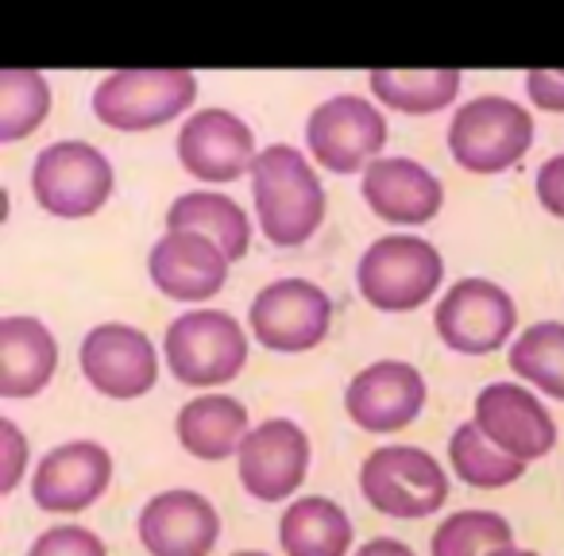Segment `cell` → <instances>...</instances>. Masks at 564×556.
<instances>
[{
  "label": "cell",
  "mask_w": 564,
  "mask_h": 556,
  "mask_svg": "<svg viewBox=\"0 0 564 556\" xmlns=\"http://www.w3.org/2000/svg\"><path fill=\"white\" fill-rule=\"evenodd\" d=\"M448 460H453L456 476L468 487H479V491L518 483L525 476V468H530L525 460H518V456L502 453L499 445H491L476 422H464L453 429V437H448Z\"/></svg>",
  "instance_id": "obj_25"
},
{
  "label": "cell",
  "mask_w": 564,
  "mask_h": 556,
  "mask_svg": "<svg viewBox=\"0 0 564 556\" xmlns=\"http://www.w3.org/2000/svg\"><path fill=\"white\" fill-rule=\"evenodd\" d=\"M197 101L189 70H112L94 89V117L112 132H151L186 117Z\"/></svg>",
  "instance_id": "obj_5"
},
{
  "label": "cell",
  "mask_w": 564,
  "mask_h": 556,
  "mask_svg": "<svg viewBox=\"0 0 564 556\" xmlns=\"http://www.w3.org/2000/svg\"><path fill=\"white\" fill-rule=\"evenodd\" d=\"M460 70H371L368 89L379 105L406 117H430L460 97Z\"/></svg>",
  "instance_id": "obj_24"
},
{
  "label": "cell",
  "mask_w": 564,
  "mask_h": 556,
  "mask_svg": "<svg viewBox=\"0 0 564 556\" xmlns=\"http://www.w3.org/2000/svg\"><path fill=\"white\" fill-rule=\"evenodd\" d=\"M163 356L182 386H220L248 363V332L225 309H189L166 325Z\"/></svg>",
  "instance_id": "obj_4"
},
{
  "label": "cell",
  "mask_w": 564,
  "mask_h": 556,
  "mask_svg": "<svg viewBox=\"0 0 564 556\" xmlns=\"http://www.w3.org/2000/svg\"><path fill=\"white\" fill-rule=\"evenodd\" d=\"M28 468V440L12 417H0V494H12Z\"/></svg>",
  "instance_id": "obj_30"
},
{
  "label": "cell",
  "mask_w": 564,
  "mask_h": 556,
  "mask_svg": "<svg viewBox=\"0 0 564 556\" xmlns=\"http://www.w3.org/2000/svg\"><path fill=\"white\" fill-rule=\"evenodd\" d=\"M533 148V117L502 94H479L448 120V151L468 174H502Z\"/></svg>",
  "instance_id": "obj_3"
},
{
  "label": "cell",
  "mask_w": 564,
  "mask_h": 556,
  "mask_svg": "<svg viewBox=\"0 0 564 556\" xmlns=\"http://www.w3.org/2000/svg\"><path fill=\"white\" fill-rule=\"evenodd\" d=\"M28 556H109V548L86 525H51L32 541Z\"/></svg>",
  "instance_id": "obj_29"
},
{
  "label": "cell",
  "mask_w": 564,
  "mask_h": 556,
  "mask_svg": "<svg viewBox=\"0 0 564 556\" xmlns=\"http://www.w3.org/2000/svg\"><path fill=\"white\" fill-rule=\"evenodd\" d=\"M55 371L58 340L40 317H0V399H32Z\"/></svg>",
  "instance_id": "obj_20"
},
{
  "label": "cell",
  "mask_w": 564,
  "mask_h": 556,
  "mask_svg": "<svg viewBox=\"0 0 564 556\" xmlns=\"http://www.w3.org/2000/svg\"><path fill=\"white\" fill-rule=\"evenodd\" d=\"M364 205L387 225H430L445 205L441 178L406 155H379L360 174Z\"/></svg>",
  "instance_id": "obj_18"
},
{
  "label": "cell",
  "mask_w": 564,
  "mask_h": 556,
  "mask_svg": "<svg viewBox=\"0 0 564 556\" xmlns=\"http://www.w3.org/2000/svg\"><path fill=\"white\" fill-rule=\"evenodd\" d=\"M471 422L484 429V437L491 445H499L502 453L518 456V460H541L553 453L556 445V422L545 410V402H538V394L525 391L522 383H491L479 391L476 399V417Z\"/></svg>",
  "instance_id": "obj_16"
},
{
  "label": "cell",
  "mask_w": 564,
  "mask_h": 556,
  "mask_svg": "<svg viewBox=\"0 0 564 556\" xmlns=\"http://www.w3.org/2000/svg\"><path fill=\"white\" fill-rule=\"evenodd\" d=\"M491 556H538V553H530V548H514V545H507V548H495Z\"/></svg>",
  "instance_id": "obj_34"
},
{
  "label": "cell",
  "mask_w": 564,
  "mask_h": 556,
  "mask_svg": "<svg viewBox=\"0 0 564 556\" xmlns=\"http://www.w3.org/2000/svg\"><path fill=\"white\" fill-rule=\"evenodd\" d=\"M232 259L217 240L189 228H166L148 251V274L159 294L174 302H209L225 291Z\"/></svg>",
  "instance_id": "obj_14"
},
{
  "label": "cell",
  "mask_w": 564,
  "mask_h": 556,
  "mask_svg": "<svg viewBox=\"0 0 564 556\" xmlns=\"http://www.w3.org/2000/svg\"><path fill=\"white\" fill-rule=\"evenodd\" d=\"M51 112V81L40 70L0 74V143H17L40 132Z\"/></svg>",
  "instance_id": "obj_27"
},
{
  "label": "cell",
  "mask_w": 564,
  "mask_h": 556,
  "mask_svg": "<svg viewBox=\"0 0 564 556\" xmlns=\"http://www.w3.org/2000/svg\"><path fill=\"white\" fill-rule=\"evenodd\" d=\"M445 259L422 236H379L356 263L360 298L379 314H414L437 294Z\"/></svg>",
  "instance_id": "obj_2"
},
{
  "label": "cell",
  "mask_w": 564,
  "mask_h": 556,
  "mask_svg": "<svg viewBox=\"0 0 564 556\" xmlns=\"http://www.w3.org/2000/svg\"><path fill=\"white\" fill-rule=\"evenodd\" d=\"M248 321L251 337L271 352H310L329 337L333 298L310 279H279L256 294Z\"/></svg>",
  "instance_id": "obj_9"
},
{
  "label": "cell",
  "mask_w": 564,
  "mask_h": 556,
  "mask_svg": "<svg viewBox=\"0 0 564 556\" xmlns=\"http://www.w3.org/2000/svg\"><path fill=\"white\" fill-rule=\"evenodd\" d=\"M174 433H178V445L197 460H228V456H240L251 425L243 402L228 394H202L178 410Z\"/></svg>",
  "instance_id": "obj_21"
},
{
  "label": "cell",
  "mask_w": 564,
  "mask_h": 556,
  "mask_svg": "<svg viewBox=\"0 0 564 556\" xmlns=\"http://www.w3.org/2000/svg\"><path fill=\"white\" fill-rule=\"evenodd\" d=\"M166 228H189L220 243L228 259H243L251 251V220L240 201H232L220 189H189L174 197L166 209Z\"/></svg>",
  "instance_id": "obj_23"
},
{
  "label": "cell",
  "mask_w": 564,
  "mask_h": 556,
  "mask_svg": "<svg viewBox=\"0 0 564 556\" xmlns=\"http://www.w3.org/2000/svg\"><path fill=\"white\" fill-rule=\"evenodd\" d=\"M279 545L286 556H348L352 548V522L333 499H294L282 510Z\"/></svg>",
  "instance_id": "obj_22"
},
{
  "label": "cell",
  "mask_w": 564,
  "mask_h": 556,
  "mask_svg": "<svg viewBox=\"0 0 564 556\" xmlns=\"http://www.w3.org/2000/svg\"><path fill=\"white\" fill-rule=\"evenodd\" d=\"M507 545H514V530L495 510H456L430 537L433 556H491Z\"/></svg>",
  "instance_id": "obj_28"
},
{
  "label": "cell",
  "mask_w": 564,
  "mask_h": 556,
  "mask_svg": "<svg viewBox=\"0 0 564 556\" xmlns=\"http://www.w3.org/2000/svg\"><path fill=\"white\" fill-rule=\"evenodd\" d=\"M525 97L541 112H564V70H530L525 74Z\"/></svg>",
  "instance_id": "obj_32"
},
{
  "label": "cell",
  "mask_w": 564,
  "mask_h": 556,
  "mask_svg": "<svg viewBox=\"0 0 564 556\" xmlns=\"http://www.w3.org/2000/svg\"><path fill=\"white\" fill-rule=\"evenodd\" d=\"M117 174L101 148L86 140H58L35 155L32 194L43 212L58 220H82L105 209Z\"/></svg>",
  "instance_id": "obj_6"
},
{
  "label": "cell",
  "mask_w": 564,
  "mask_h": 556,
  "mask_svg": "<svg viewBox=\"0 0 564 556\" xmlns=\"http://www.w3.org/2000/svg\"><path fill=\"white\" fill-rule=\"evenodd\" d=\"M82 375L105 399H143L159 383V352L155 340L143 329L124 321L94 325L82 340Z\"/></svg>",
  "instance_id": "obj_11"
},
{
  "label": "cell",
  "mask_w": 564,
  "mask_h": 556,
  "mask_svg": "<svg viewBox=\"0 0 564 556\" xmlns=\"http://www.w3.org/2000/svg\"><path fill=\"white\" fill-rule=\"evenodd\" d=\"M437 337L445 340V348L460 356H487L499 352L518 325V306L499 283L491 279H460L456 286H448V294L437 302Z\"/></svg>",
  "instance_id": "obj_10"
},
{
  "label": "cell",
  "mask_w": 564,
  "mask_h": 556,
  "mask_svg": "<svg viewBox=\"0 0 564 556\" xmlns=\"http://www.w3.org/2000/svg\"><path fill=\"white\" fill-rule=\"evenodd\" d=\"M232 556H267V553H232Z\"/></svg>",
  "instance_id": "obj_35"
},
{
  "label": "cell",
  "mask_w": 564,
  "mask_h": 556,
  "mask_svg": "<svg viewBox=\"0 0 564 556\" xmlns=\"http://www.w3.org/2000/svg\"><path fill=\"white\" fill-rule=\"evenodd\" d=\"M236 464H240V483L251 499L282 502L299 491L310 471V437L291 417H271L243 437Z\"/></svg>",
  "instance_id": "obj_13"
},
{
  "label": "cell",
  "mask_w": 564,
  "mask_h": 556,
  "mask_svg": "<svg viewBox=\"0 0 564 556\" xmlns=\"http://www.w3.org/2000/svg\"><path fill=\"white\" fill-rule=\"evenodd\" d=\"M425 379L414 363L376 360L356 371L345 391V410L368 433H399L422 414Z\"/></svg>",
  "instance_id": "obj_17"
},
{
  "label": "cell",
  "mask_w": 564,
  "mask_h": 556,
  "mask_svg": "<svg viewBox=\"0 0 564 556\" xmlns=\"http://www.w3.org/2000/svg\"><path fill=\"white\" fill-rule=\"evenodd\" d=\"M533 186H538L541 209L564 220V155L545 159V163L538 166V178H533Z\"/></svg>",
  "instance_id": "obj_31"
},
{
  "label": "cell",
  "mask_w": 564,
  "mask_h": 556,
  "mask_svg": "<svg viewBox=\"0 0 564 556\" xmlns=\"http://www.w3.org/2000/svg\"><path fill=\"white\" fill-rule=\"evenodd\" d=\"M174 151H178L182 171L205 186H225V182L243 178L259 159L256 132L232 109L189 112L186 124L178 128Z\"/></svg>",
  "instance_id": "obj_12"
},
{
  "label": "cell",
  "mask_w": 564,
  "mask_h": 556,
  "mask_svg": "<svg viewBox=\"0 0 564 556\" xmlns=\"http://www.w3.org/2000/svg\"><path fill=\"white\" fill-rule=\"evenodd\" d=\"M140 541L151 556H209L220 541V514L197 491H163L140 510Z\"/></svg>",
  "instance_id": "obj_19"
},
{
  "label": "cell",
  "mask_w": 564,
  "mask_h": 556,
  "mask_svg": "<svg viewBox=\"0 0 564 556\" xmlns=\"http://www.w3.org/2000/svg\"><path fill=\"white\" fill-rule=\"evenodd\" d=\"M360 491L387 517H430L445 506L448 476L425 448L383 445L364 460Z\"/></svg>",
  "instance_id": "obj_7"
},
{
  "label": "cell",
  "mask_w": 564,
  "mask_h": 556,
  "mask_svg": "<svg viewBox=\"0 0 564 556\" xmlns=\"http://www.w3.org/2000/svg\"><path fill=\"white\" fill-rule=\"evenodd\" d=\"M387 143V117L360 94H337L306 120V148L333 174H364Z\"/></svg>",
  "instance_id": "obj_8"
},
{
  "label": "cell",
  "mask_w": 564,
  "mask_h": 556,
  "mask_svg": "<svg viewBox=\"0 0 564 556\" xmlns=\"http://www.w3.org/2000/svg\"><path fill=\"white\" fill-rule=\"evenodd\" d=\"M356 556H414V548L402 545V541H394V537H376V541H368Z\"/></svg>",
  "instance_id": "obj_33"
},
{
  "label": "cell",
  "mask_w": 564,
  "mask_h": 556,
  "mask_svg": "<svg viewBox=\"0 0 564 556\" xmlns=\"http://www.w3.org/2000/svg\"><path fill=\"white\" fill-rule=\"evenodd\" d=\"M112 483V456L97 440H66L51 448L32 476V499L47 514H82Z\"/></svg>",
  "instance_id": "obj_15"
},
{
  "label": "cell",
  "mask_w": 564,
  "mask_h": 556,
  "mask_svg": "<svg viewBox=\"0 0 564 556\" xmlns=\"http://www.w3.org/2000/svg\"><path fill=\"white\" fill-rule=\"evenodd\" d=\"M251 201L274 248H299L325 220V186L310 159L291 143H271L251 166Z\"/></svg>",
  "instance_id": "obj_1"
},
{
  "label": "cell",
  "mask_w": 564,
  "mask_h": 556,
  "mask_svg": "<svg viewBox=\"0 0 564 556\" xmlns=\"http://www.w3.org/2000/svg\"><path fill=\"white\" fill-rule=\"evenodd\" d=\"M510 371L564 402V321H538L510 345Z\"/></svg>",
  "instance_id": "obj_26"
}]
</instances>
